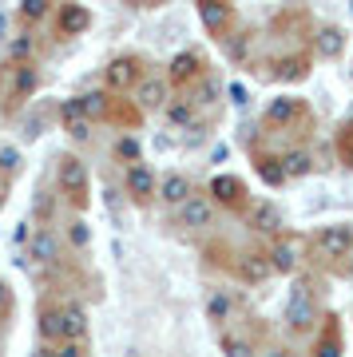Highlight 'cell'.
<instances>
[{
  "label": "cell",
  "instance_id": "d6a6232c",
  "mask_svg": "<svg viewBox=\"0 0 353 357\" xmlns=\"http://www.w3.org/2000/svg\"><path fill=\"white\" fill-rule=\"evenodd\" d=\"M317 357H338V337H333V330L317 342Z\"/></svg>",
  "mask_w": 353,
  "mask_h": 357
},
{
  "label": "cell",
  "instance_id": "3957f363",
  "mask_svg": "<svg viewBox=\"0 0 353 357\" xmlns=\"http://www.w3.org/2000/svg\"><path fill=\"white\" fill-rule=\"evenodd\" d=\"M179 222H183L187 230H206L211 222H215V206H211V199L190 195L187 203L179 206Z\"/></svg>",
  "mask_w": 353,
  "mask_h": 357
},
{
  "label": "cell",
  "instance_id": "ffe728a7",
  "mask_svg": "<svg viewBox=\"0 0 353 357\" xmlns=\"http://www.w3.org/2000/svg\"><path fill=\"white\" fill-rule=\"evenodd\" d=\"M40 333L44 342H63V310H40Z\"/></svg>",
  "mask_w": 353,
  "mask_h": 357
},
{
  "label": "cell",
  "instance_id": "1f68e13d",
  "mask_svg": "<svg viewBox=\"0 0 353 357\" xmlns=\"http://www.w3.org/2000/svg\"><path fill=\"white\" fill-rule=\"evenodd\" d=\"M8 52H13V60H24V56H32V36H16L13 44H8Z\"/></svg>",
  "mask_w": 353,
  "mask_h": 357
},
{
  "label": "cell",
  "instance_id": "e575fe53",
  "mask_svg": "<svg viewBox=\"0 0 353 357\" xmlns=\"http://www.w3.org/2000/svg\"><path fill=\"white\" fill-rule=\"evenodd\" d=\"M215 96H218V88L206 79V84H199V100H195V103H215Z\"/></svg>",
  "mask_w": 353,
  "mask_h": 357
},
{
  "label": "cell",
  "instance_id": "5b68a950",
  "mask_svg": "<svg viewBox=\"0 0 353 357\" xmlns=\"http://www.w3.org/2000/svg\"><path fill=\"white\" fill-rule=\"evenodd\" d=\"M91 28V13L84 4H60V16H56V32L60 36H80Z\"/></svg>",
  "mask_w": 353,
  "mask_h": 357
},
{
  "label": "cell",
  "instance_id": "ab89813d",
  "mask_svg": "<svg viewBox=\"0 0 353 357\" xmlns=\"http://www.w3.org/2000/svg\"><path fill=\"white\" fill-rule=\"evenodd\" d=\"M36 357H56V349H40V354Z\"/></svg>",
  "mask_w": 353,
  "mask_h": 357
},
{
  "label": "cell",
  "instance_id": "74e56055",
  "mask_svg": "<svg viewBox=\"0 0 353 357\" xmlns=\"http://www.w3.org/2000/svg\"><path fill=\"white\" fill-rule=\"evenodd\" d=\"M8 306V286H4V282H0V310Z\"/></svg>",
  "mask_w": 353,
  "mask_h": 357
},
{
  "label": "cell",
  "instance_id": "7a4b0ae2",
  "mask_svg": "<svg viewBox=\"0 0 353 357\" xmlns=\"http://www.w3.org/2000/svg\"><path fill=\"white\" fill-rule=\"evenodd\" d=\"M317 246L326 258H345L353 250V227L350 222H329L322 234H317Z\"/></svg>",
  "mask_w": 353,
  "mask_h": 357
},
{
  "label": "cell",
  "instance_id": "e0dca14e",
  "mask_svg": "<svg viewBox=\"0 0 353 357\" xmlns=\"http://www.w3.org/2000/svg\"><path fill=\"white\" fill-rule=\"evenodd\" d=\"M282 171H286V178H306L314 171V155L302 151V147H294V151L282 155Z\"/></svg>",
  "mask_w": 353,
  "mask_h": 357
},
{
  "label": "cell",
  "instance_id": "9c48e42d",
  "mask_svg": "<svg viewBox=\"0 0 353 357\" xmlns=\"http://www.w3.org/2000/svg\"><path fill=\"white\" fill-rule=\"evenodd\" d=\"M202 72V56L199 52H179L175 60H171V84H190V79H199Z\"/></svg>",
  "mask_w": 353,
  "mask_h": 357
},
{
  "label": "cell",
  "instance_id": "4fadbf2b",
  "mask_svg": "<svg viewBox=\"0 0 353 357\" xmlns=\"http://www.w3.org/2000/svg\"><path fill=\"white\" fill-rule=\"evenodd\" d=\"M242 178H234V175H215L211 178V195H215L223 206H234V203H242Z\"/></svg>",
  "mask_w": 353,
  "mask_h": 357
},
{
  "label": "cell",
  "instance_id": "7c38bea8",
  "mask_svg": "<svg viewBox=\"0 0 353 357\" xmlns=\"http://www.w3.org/2000/svg\"><path fill=\"white\" fill-rule=\"evenodd\" d=\"M135 100H139V107H147V112L171 107V100H167V79H143L135 88Z\"/></svg>",
  "mask_w": 353,
  "mask_h": 357
},
{
  "label": "cell",
  "instance_id": "f35d334b",
  "mask_svg": "<svg viewBox=\"0 0 353 357\" xmlns=\"http://www.w3.org/2000/svg\"><path fill=\"white\" fill-rule=\"evenodd\" d=\"M345 163L353 167V143H350V147H345Z\"/></svg>",
  "mask_w": 353,
  "mask_h": 357
},
{
  "label": "cell",
  "instance_id": "8d00e7d4",
  "mask_svg": "<svg viewBox=\"0 0 353 357\" xmlns=\"http://www.w3.org/2000/svg\"><path fill=\"white\" fill-rule=\"evenodd\" d=\"M0 167H4V171H13V167H16V151H13V147H0Z\"/></svg>",
  "mask_w": 353,
  "mask_h": 357
},
{
  "label": "cell",
  "instance_id": "836d02e7",
  "mask_svg": "<svg viewBox=\"0 0 353 357\" xmlns=\"http://www.w3.org/2000/svg\"><path fill=\"white\" fill-rule=\"evenodd\" d=\"M56 357H84V345L80 342H60L56 345Z\"/></svg>",
  "mask_w": 353,
  "mask_h": 357
},
{
  "label": "cell",
  "instance_id": "60d3db41",
  "mask_svg": "<svg viewBox=\"0 0 353 357\" xmlns=\"http://www.w3.org/2000/svg\"><path fill=\"white\" fill-rule=\"evenodd\" d=\"M270 357H290V354H270Z\"/></svg>",
  "mask_w": 353,
  "mask_h": 357
},
{
  "label": "cell",
  "instance_id": "8992f818",
  "mask_svg": "<svg viewBox=\"0 0 353 357\" xmlns=\"http://www.w3.org/2000/svg\"><path fill=\"white\" fill-rule=\"evenodd\" d=\"M135 84H143V79H139V60L135 56H119V60L107 64V88L123 91V88H135Z\"/></svg>",
  "mask_w": 353,
  "mask_h": 357
},
{
  "label": "cell",
  "instance_id": "2e32d148",
  "mask_svg": "<svg viewBox=\"0 0 353 357\" xmlns=\"http://www.w3.org/2000/svg\"><path fill=\"white\" fill-rule=\"evenodd\" d=\"M84 333H88L84 306H63V342H84Z\"/></svg>",
  "mask_w": 353,
  "mask_h": 357
},
{
  "label": "cell",
  "instance_id": "277c9868",
  "mask_svg": "<svg viewBox=\"0 0 353 357\" xmlns=\"http://www.w3.org/2000/svg\"><path fill=\"white\" fill-rule=\"evenodd\" d=\"M28 258H32L36 266H52V262L60 258V238H56L48 227H40L36 234L28 238Z\"/></svg>",
  "mask_w": 353,
  "mask_h": 357
},
{
  "label": "cell",
  "instance_id": "5bb4252c",
  "mask_svg": "<svg viewBox=\"0 0 353 357\" xmlns=\"http://www.w3.org/2000/svg\"><path fill=\"white\" fill-rule=\"evenodd\" d=\"M341 48H345V32H341V28H333V24L317 28V36H314V52H317V56L333 60V56H341Z\"/></svg>",
  "mask_w": 353,
  "mask_h": 357
},
{
  "label": "cell",
  "instance_id": "83f0119b",
  "mask_svg": "<svg viewBox=\"0 0 353 357\" xmlns=\"http://www.w3.org/2000/svg\"><path fill=\"white\" fill-rule=\"evenodd\" d=\"M20 16H24V20H40V16H48V0H20Z\"/></svg>",
  "mask_w": 353,
  "mask_h": 357
},
{
  "label": "cell",
  "instance_id": "44dd1931",
  "mask_svg": "<svg viewBox=\"0 0 353 357\" xmlns=\"http://www.w3.org/2000/svg\"><path fill=\"white\" fill-rule=\"evenodd\" d=\"M199 16H202V24L211 28V32H223V28L230 24V8L227 4H211V0H206V4H199Z\"/></svg>",
  "mask_w": 353,
  "mask_h": 357
},
{
  "label": "cell",
  "instance_id": "6da1fadb",
  "mask_svg": "<svg viewBox=\"0 0 353 357\" xmlns=\"http://www.w3.org/2000/svg\"><path fill=\"white\" fill-rule=\"evenodd\" d=\"M56 183H60V191L68 195L72 203L84 206V199H88V167H84V159L60 155V159H56Z\"/></svg>",
  "mask_w": 353,
  "mask_h": 357
},
{
  "label": "cell",
  "instance_id": "52a82bcc",
  "mask_svg": "<svg viewBox=\"0 0 353 357\" xmlns=\"http://www.w3.org/2000/svg\"><path fill=\"white\" fill-rule=\"evenodd\" d=\"M123 178H127V195H131L135 203H147V199L155 195V175H151V171H147L143 163L127 167V175H123Z\"/></svg>",
  "mask_w": 353,
  "mask_h": 357
},
{
  "label": "cell",
  "instance_id": "7402d4cb",
  "mask_svg": "<svg viewBox=\"0 0 353 357\" xmlns=\"http://www.w3.org/2000/svg\"><path fill=\"white\" fill-rule=\"evenodd\" d=\"M80 107V115L84 119H100L103 112H107V100H103V91H84V96H72Z\"/></svg>",
  "mask_w": 353,
  "mask_h": 357
},
{
  "label": "cell",
  "instance_id": "4dcf8cb0",
  "mask_svg": "<svg viewBox=\"0 0 353 357\" xmlns=\"http://www.w3.org/2000/svg\"><path fill=\"white\" fill-rule=\"evenodd\" d=\"M227 357H254V345L242 337H227Z\"/></svg>",
  "mask_w": 353,
  "mask_h": 357
},
{
  "label": "cell",
  "instance_id": "ba28073f",
  "mask_svg": "<svg viewBox=\"0 0 353 357\" xmlns=\"http://www.w3.org/2000/svg\"><path fill=\"white\" fill-rule=\"evenodd\" d=\"M246 222H250L254 230H262V234H278V230H282V211H278L274 203H254Z\"/></svg>",
  "mask_w": 353,
  "mask_h": 357
},
{
  "label": "cell",
  "instance_id": "d6986e66",
  "mask_svg": "<svg viewBox=\"0 0 353 357\" xmlns=\"http://www.w3.org/2000/svg\"><path fill=\"white\" fill-rule=\"evenodd\" d=\"M266 274H274V270H270V258L266 255H246L239 262V278L242 282H262Z\"/></svg>",
  "mask_w": 353,
  "mask_h": 357
},
{
  "label": "cell",
  "instance_id": "9a60e30c",
  "mask_svg": "<svg viewBox=\"0 0 353 357\" xmlns=\"http://www.w3.org/2000/svg\"><path fill=\"white\" fill-rule=\"evenodd\" d=\"M159 199L171 206H183L190 199V183L187 175H163V183H159Z\"/></svg>",
  "mask_w": 353,
  "mask_h": 357
},
{
  "label": "cell",
  "instance_id": "d590c367",
  "mask_svg": "<svg viewBox=\"0 0 353 357\" xmlns=\"http://www.w3.org/2000/svg\"><path fill=\"white\" fill-rule=\"evenodd\" d=\"M72 243L88 246V227H84V222H72Z\"/></svg>",
  "mask_w": 353,
  "mask_h": 357
},
{
  "label": "cell",
  "instance_id": "d4e9b609",
  "mask_svg": "<svg viewBox=\"0 0 353 357\" xmlns=\"http://www.w3.org/2000/svg\"><path fill=\"white\" fill-rule=\"evenodd\" d=\"M258 175L270 183V187H282L286 183V171H282V159H258Z\"/></svg>",
  "mask_w": 353,
  "mask_h": 357
},
{
  "label": "cell",
  "instance_id": "8fae6325",
  "mask_svg": "<svg viewBox=\"0 0 353 357\" xmlns=\"http://www.w3.org/2000/svg\"><path fill=\"white\" fill-rule=\"evenodd\" d=\"M314 318H317L314 302H310L306 294H294L290 306H286V321H290L294 330H314Z\"/></svg>",
  "mask_w": 353,
  "mask_h": 357
},
{
  "label": "cell",
  "instance_id": "603a6c76",
  "mask_svg": "<svg viewBox=\"0 0 353 357\" xmlns=\"http://www.w3.org/2000/svg\"><path fill=\"white\" fill-rule=\"evenodd\" d=\"M36 84H40V76H36V68H28V64H20L16 68V100H24V96H32L36 91Z\"/></svg>",
  "mask_w": 353,
  "mask_h": 357
},
{
  "label": "cell",
  "instance_id": "f546056e",
  "mask_svg": "<svg viewBox=\"0 0 353 357\" xmlns=\"http://www.w3.org/2000/svg\"><path fill=\"white\" fill-rule=\"evenodd\" d=\"M115 155H119V159H127V163L135 167V163H139V143L131 139V135H127V139L115 143Z\"/></svg>",
  "mask_w": 353,
  "mask_h": 357
},
{
  "label": "cell",
  "instance_id": "4316f807",
  "mask_svg": "<svg viewBox=\"0 0 353 357\" xmlns=\"http://www.w3.org/2000/svg\"><path fill=\"white\" fill-rule=\"evenodd\" d=\"M63 128H68V135H72V139H88L91 119H84V115H68V119H63Z\"/></svg>",
  "mask_w": 353,
  "mask_h": 357
},
{
  "label": "cell",
  "instance_id": "484cf974",
  "mask_svg": "<svg viewBox=\"0 0 353 357\" xmlns=\"http://www.w3.org/2000/svg\"><path fill=\"white\" fill-rule=\"evenodd\" d=\"M278 76H282V79H302L306 76V60H302V56L282 60V64H278Z\"/></svg>",
  "mask_w": 353,
  "mask_h": 357
},
{
  "label": "cell",
  "instance_id": "cb8c5ba5",
  "mask_svg": "<svg viewBox=\"0 0 353 357\" xmlns=\"http://www.w3.org/2000/svg\"><path fill=\"white\" fill-rule=\"evenodd\" d=\"M206 318L211 321H227L230 318V294H211V298H206Z\"/></svg>",
  "mask_w": 353,
  "mask_h": 357
},
{
  "label": "cell",
  "instance_id": "ac0fdd59",
  "mask_svg": "<svg viewBox=\"0 0 353 357\" xmlns=\"http://www.w3.org/2000/svg\"><path fill=\"white\" fill-rule=\"evenodd\" d=\"M298 115H302V100H294V96H282V100L270 103L266 119H270V123H282V128H286V123H290V119H298Z\"/></svg>",
  "mask_w": 353,
  "mask_h": 357
},
{
  "label": "cell",
  "instance_id": "f1b7e54d",
  "mask_svg": "<svg viewBox=\"0 0 353 357\" xmlns=\"http://www.w3.org/2000/svg\"><path fill=\"white\" fill-rule=\"evenodd\" d=\"M167 115H171V123H175V128H183V123H190V119H195V107H190V103H171V107H167Z\"/></svg>",
  "mask_w": 353,
  "mask_h": 357
},
{
  "label": "cell",
  "instance_id": "30bf717a",
  "mask_svg": "<svg viewBox=\"0 0 353 357\" xmlns=\"http://www.w3.org/2000/svg\"><path fill=\"white\" fill-rule=\"evenodd\" d=\"M266 258H270V270H274V274H294V270H298V246L286 243V238H278V243L266 250Z\"/></svg>",
  "mask_w": 353,
  "mask_h": 357
}]
</instances>
